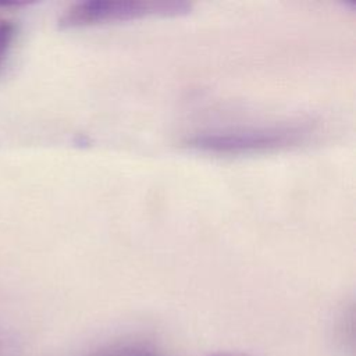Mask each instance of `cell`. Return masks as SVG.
<instances>
[{
  "label": "cell",
  "mask_w": 356,
  "mask_h": 356,
  "mask_svg": "<svg viewBox=\"0 0 356 356\" xmlns=\"http://www.w3.org/2000/svg\"><path fill=\"white\" fill-rule=\"evenodd\" d=\"M310 132L307 125L241 128L197 134L186 140V146L202 152L224 154L277 150L300 145L307 139Z\"/></svg>",
  "instance_id": "cell-1"
},
{
  "label": "cell",
  "mask_w": 356,
  "mask_h": 356,
  "mask_svg": "<svg viewBox=\"0 0 356 356\" xmlns=\"http://www.w3.org/2000/svg\"><path fill=\"white\" fill-rule=\"evenodd\" d=\"M189 4L177 1H128L92 0L71 6L58 19L63 29L92 26L110 22H125L154 15H177L186 13Z\"/></svg>",
  "instance_id": "cell-2"
},
{
  "label": "cell",
  "mask_w": 356,
  "mask_h": 356,
  "mask_svg": "<svg viewBox=\"0 0 356 356\" xmlns=\"http://www.w3.org/2000/svg\"><path fill=\"white\" fill-rule=\"evenodd\" d=\"M15 36V25L11 21L0 19V67L4 63L7 51Z\"/></svg>",
  "instance_id": "cell-3"
}]
</instances>
